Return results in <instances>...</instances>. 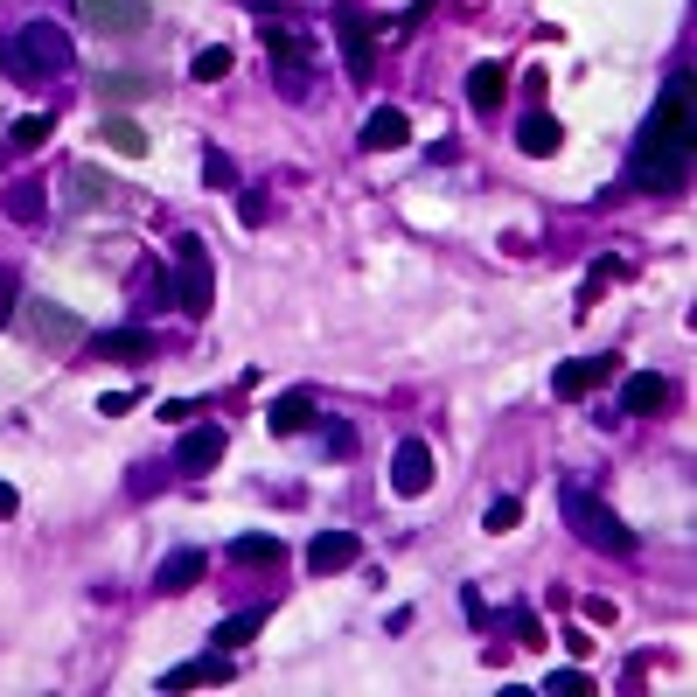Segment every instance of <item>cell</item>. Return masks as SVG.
Segmentation results:
<instances>
[{
    "instance_id": "cell-1",
    "label": "cell",
    "mask_w": 697,
    "mask_h": 697,
    "mask_svg": "<svg viewBox=\"0 0 697 697\" xmlns=\"http://www.w3.org/2000/svg\"><path fill=\"white\" fill-rule=\"evenodd\" d=\"M70 70V35L56 22H22L8 35V78L14 84H43V78H63Z\"/></svg>"
},
{
    "instance_id": "cell-2",
    "label": "cell",
    "mask_w": 697,
    "mask_h": 697,
    "mask_svg": "<svg viewBox=\"0 0 697 697\" xmlns=\"http://www.w3.org/2000/svg\"><path fill=\"white\" fill-rule=\"evenodd\" d=\"M558 510H565V523H572V537L593 544V551H607V558H635V551H642V537H635L600 496H586V488H565Z\"/></svg>"
},
{
    "instance_id": "cell-3",
    "label": "cell",
    "mask_w": 697,
    "mask_h": 697,
    "mask_svg": "<svg viewBox=\"0 0 697 697\" xmlns=\"http://www.w3.org/2000/svg\"><path fill=\"white\" fill-rule=\"evenodd\" d=\"M175 307L188 314V322H202L210 314V300H217V272H210V252H202V237L196 231H182L175 237Z\"/></svg>"
},
{
    "instance_id": "cell-4",
    "label": "cell",
    "mask_w": 697,
    "mask_h": 697,
    "mask_svg": "<svg viewBox=\"0 0 697 697\" xmlns=\"http://www.w3.org/2000/svg\"><path fill=\"white\" fill-rule=\"evenodd\" d=\"M14 328H22V342H35V349H70L78 335H91V328H84V314L56 307V300H22Z\"/></svg>"
},
{
    "instance_id": "cell-5",
    "label": "cell",
    "mask_w": 697,
    "mask_h": 697,
    "mask_svg": "<svg viewBox=\"0 0 697 697\" xmlns=\"http://www.w3.org/2000/svg\"><path fill=\"white\" fill-rule=\"evenodd\" d=\"M684 175H690V154L684 147H670V140H655V133H642V147H635V188H655V196H670V188H684Z\"/></svg>"
},
{
    "instance_id": "cell-6",
    "label": "cell",
    "mask_w": 697,
    "mask_h": 697,
    "mask_svg": "<svg viewBox=\"0 0 697 697\" xmlns=\"http://www.w3.org/2000/svg\"><path fill=\"white\" fill-rule=\"evenodd\" d=\"M78 14L98 35H140L154 22V0H78Z\"/></svg>"
},
{
    "instance_id": "cell-7",
    "label": "cell",
    "mask_w": 697,
    "mask_h": 697,
    "mask_svg": "<svg viewBox=\"0 0 697 697\" xmlns=\"http://www.w3.org/2000/svg\"><path fill=\"white\" fill-rule=\"evenodd\" d=\"M614 356H565V363L551 370V391L558 398H586V391H600V384H614Z\"/></svg>"
},
{
    "instance_id": "cell-8",
    "label": "cell",
    "mask_w": 697,
    "mask_h": 697,
    "mask_svg": "<svg viewBox=\"0 0 697 697\" xmlns=\"http://www.w3.org/2000/svg\"><path fill=\"white\" fill-rule=\"evenodd\" d=\"M223 426H188L182 440H175V475H210V467L223 461Z\"/></svg>"
},
{
    "instance_id": "cell-9",
    "label": "cell",
    "mask_w": 697,
    "mask_h": 697,
    "mask_svg": "<svg viewBox=\"0 0 697 697\" xmlns=\"http://www.w3.org/2000/svg\"><path fill=\"white\" fill-rule=\"evenodd\" d=\"M356 558H363V537H356V531H322V537L307 544V572H314V579H335V572H349Z\"/></svg>"
},
{
    "instance_id": "cell-10",
    "label": "cell",
    "mask_w": 697,
    "mask_h": 697,
    "mask_svg": "<svg viewBox=\"0 0 697 697\" xmlns=\"http://www.w3.org/2000/svg\"><path fill=\"white\" fill-rule=\"evenodd\" d=\"M231 649H210V655H196V663H175L161 676V690H202V684H231Z\"/></svg>"
},
{
    "instance_id": "cell-11",
    "label": "cell",
    "mask_w": 697,
    "mask_h": 697,
    "mask_svg": "<svg viewBox=\"0 0 697 697\" xmlns=\"http://www.w3.org/2000/svg\"><path fill=\"white\" fill-rule=\"evenodd\" d=\"M335 35H342L349 78H356V84H370V14H363V8H335Z\"/></svg>"
},
{
    "instance_id": "cell-12",
    "label": "cell",
    "mask_w": 697,
    "mask_h": 697,
    "mask_svg": "<svg viewBox=\"0 0 697 697\" xmlns=\"http://www.w3.org/2000/svg\"><path fill=\"white\" fill-rule=\"evenodd\" d=\"M649 133L690 154V78H676V84L663 91V112H655V126H649Z\"/></svg>"
},
{
    "instance_id": "cell-13",
    "label": "cell",
    "mask_w": 697,
    "mask_h": 697,
    "mask_svg": "<svg viewBox=\"0 0 697 697\" xmlns=\"http://www.w3.org/2000/svg\"><path fill=\"white\" fill-rule=\"evenodd\" d=\"M391 488H398V496H426L432 488V446L405 440L398 454H391Z\"/></svg>"
},
{
    "instance_id": "cell-14",
    "label": "cell",
    "mask_w": 697,
    "mask_h": 697,
    "mask_svg": "<svg viewBox=\"0 0 697 697\" xmlns=\"http://www.w3.org/2000/svg\"><path fill=\"white\" fill-rule=\"evenodd\" d=\"M314 419H322V405H314V391H287V398H272V411H266V426L279 432V440H300Z\"/></svg>"
},
{
    "instance_id": "cell-15",
    "label": "cell",
    "mask_w": 697,
    "mask_h": 697,
    "mask_svg": "<svg viewBox=\"0 0 697 697\" xmlns=\"http://www.w3.org/2000/svg\"><path fill=\"white\" fill-rule=\"evenodd\" d=\"M202 572H210V558H202V551H167V558L154 565V593H161V600H175V593L196 586Z\"/></svg>"
},
{
    "instance_id": "cell-16",
    "label": "cell",
    "mask_w": 697,
    "mask_h": 697,
    "mask_svg": "<svg viewBox=\"0 0 697 697\" xmlns=\"http://www.w3.org/2000/svg\"><path fill=\"white\" fill-rule=\"evenodd\" d=\"M405 140H411V119H405V112L376 105L370 119H363V154H398Z\"/></svg>"
},
{
    "instance_id": "cell-17",
    "label": "cell",
    "mask_w": 697,
    "mask_h": 697,
    "mask_svg": "<svg viewBox=\"0 0 697 697\" xmlns=\"http://www.w3.org/2000/svg\"><path fill=\"white\" fill-rule=\"evenodd\" d=\"M663 405H670V384L655 370H642V376L620 384V411H628V419H649V411H663Z\"/></svg>"
},
{
    "instance_id": "cell-18",
    "label": "cell",
    "mask_w": 697,
    "mask_h": 697,
    "mask_svg": "<svg viewBox=\"0 0 697 697\" xmlns=\"http://www.w3.org/2000/svg\"><path fill=\"white\" fill-rule=\"evenodd\" d=\"M63 202H70V210H98V202H112V175H98V167H70V175H63Z\"/></svg>"
},
{
    "instance_id": "cell-19",
    "label": "cell",
    "mask_w": 697,
    "mask_h": 697,
    "mask_svg": "<svg viewBox=\"0 0 697 697\" xmlns=\"http://www.w3.org/2000/svg\"><path fill=\"white\" fill-rule=\"evenodd\" d=\"M502 98H510V70H502V63H475V70H467V105H475V112H496Z\"/></svg>"
},
{
    "instance_id": "cell-20",
    "label": "cell",
    "mask_w": 697,
    "mask_h": 697,
    "mask_svg": "<svg viewBox=\"0 0 697 697\" xmlns=\"http://www.w3.org/2000/svg\"><path fill=\"white\" fill-rule=\"evenodd\" d=\"M91 349H98L105 363H147V356H154V335H147V328H112Z\"/></svg>"
},
{
    "instance_id": "cell-21",
    "label": "cell",
    "mask_w": 697,
    "mask_h": 697,
    "mask_svg": "<svg viewBox=\"0 0 697 697\" xmlns=\"http://www.w3.org/2000/svg\"><path fill=\"white\" fill-rule=\"evenodd\" d=\"M98 140L112 147V154H147V126L126 119V112H105V119H98Z\"/></svg>"
},
{
    "instance_id": "cell-22",
    "label": "cell",
    "mask_w": 697,
    "mask_h": 697,
    "mask_svg": "<svg viewBox=\"0 0 697 697\" xmlns=\"http://www.w3.org/2000/svg\"><path fill=\"white\" fill-rule=\"evenodd\" d=\"M516 147H523V154H558V147H565V126L551 119V112H531V119L516 126Z\"/></svg>"
},
{
    "instance_id": "cell-23",
    "label": "cell",
    "mask_w": 697,
    "mask_h": 697,
    "mask_svg": "<svg viewBox=\"0 0 697 697\" xmlns=\"http://www.w3.org/2000/svg\"><path fill=\"white\" fill-rule=\"evenodd\" d=\"M0 210H8L14 223H43V210H49L43 182H8V196H0Z\"/></svg>"
},
{
    "instance_id": "cell-24",
    "label": "cell",
    "mask_w": 697,
    "mask_h": 697,
    "mask_svg": "<svg viewBox=\"0 0 697 697\" xmlns=\"http://www.w3.org/2000/svg\"><path fill=\"white\" fill-rule=\"evenodd\" d=\"M49 133H56V112H22V119H14V133H8V147H14V154H35Z\"/></svg>"
},
{
    "instance_id": "cell-25",
    "label": "cell",
    "mask_w": 697,
    "mask_h": 697,
    "mask_svg": "<svg viewBox=\"0 0 697 697\" xmlns=\"http://www.w3.org/2000/svg\"><path fill=\"white\" fill-rule=\"evenodd\" d=\"M258 28H266V49L279 56V63H307V35H300V28H287V22H258Z\"/></svg>"
},
{
    "instance_id": "cell-26",
    "label": "cell",
    "mask_w": 697,
    "mask_h": 697,
    "mask_svg": "<svg viewBox=\"0 0 697 697\" xmlns=\"http://www.w3.org/2000/svg\"><path fill=\"white\" fill-rule=\"evenodd\" d=\"M188 78H196V84H223V78H231V49H223V43L196 49V63H188Z\"/></svg>"
},
{
    "instance_id": "cell-27",
    "label": "cell",
    "mask_w": 697,
    "mask_h": 697,
    "mask_svg": "<svg viewBox=\"0 0 697 697\" xmlns=\"http://www.w3.org/2000/svg\"><path fill=\"white\" fill-rule=\"evenodd\" d=\"M258 628H266V614H258V607H244V614H231V620L217 628V649H244Z\"/></svg>"
},
{
    "instance_id": "cell-28",
    "label": "cell",
    "mask_w": 697,
    "mask_h": 697,
    "mask_svg": "<svg viewBox=\"0 0 697 697\" xmlns=\"http://www.w3.org/2000/svg\"><path fill=\"white\" fill-rule=\"evenodd\" d=\"M231 558H237V565H272V558H287V551H279V537H258V531H252V537L231 544Z\"/></svg>"
},
{
    "instance_id": "cell-29",
    "label": "cell",
    "mask_w": 697,
    "mask_h": 697,
    "mask_svg": "<svg viewBox=\"0 0 697 697\" xmlns=\"http://www.w3.org/2000/svg\"><path fill=\"white\" fill-rule=\"evenodd\" d=\"M481 523H488V537H510V531H516V523H523V502H516V496H502V502H488V516H481Z\"/></svg>"
},
{
    "instance_id": "cell-30",
    "label": "cell",
    "mask_w": 697,
    "mask_h": 697,
    "mask_svg": "<svg viewBox=\"0 0 697 697\" xmlns=\"http://www.w3.org/2000/svg\"><path fill=\"white\" fill-rule=\"evenodd\" d=\"M98 98H154V78H98Z\"/></svg>"
},
{
    "instance_id": "cell-31",
    "label": "cell",
    "mask_w": 697,
    "mask_h": 697,
    "mask_svg": "<svg viewBox=\"0 0 697 697\" xmlns=\"http://www.w3.org/2000/svg\"><path fill=\"white\" fill-rule=\"evenodd\" d=\"M544 690H551V697H586L593 676L586 670H551V676H544Z\"/></svg>"
},
{
    "instance_id": "cell-32",
    "label": "cell",
    "mask_w": 697,
    "mask_h": 697,
    "mask_svg": "<svg viewBox=\"0 0 697 697\" xmlns=\"http://www.w3.org/2000/svg\"><path fill=\"white\" fill-rule=\"evenodd\" d=\"M314 426H322V440H328V461H349L356 454V432L342 419H314Z\"/></svg>"
},
{
    "instance_id": "cell-33",
    "label": "cell",
    "mask_w": 697,
    "mask_h": 697,
    "mask_svg": "<svg viewBox=\"0 0 697 697\" xmlns=\"http://www.w3.org/2000/svg\"><path fill=\"white\" fill-rule=\"evenodd\" d=\"M202 182H210V188H237V167L210 147V154H202Z\"/></svg>"
},
{
    "instance_id": "cell-34",
    "label": "cell",
    "mask_w": 697,
    "mask_h": 697,
    "mask_svg": "<svg viewBox=\"0 0 697 697\" xmlns=\"http://www.w3.org/2000/svg\"><path fill=\"white\" fill-rule=\"evenodd\" d=\"M237 217L258 231V223H266V196H258V188H237Z\"/></svg>"
},
{
    "instance_id": "cell-35",
    "label": "cell",
    "mask_w": 697,
    "mask_h": 697,
    "mask_svg": "<svg viewBox=\"0 0 697 697\" xmlns=\"http://www.w3.org/2000/svg\"><path fill=\"white\" fill-rule=\"evenodd\" d=\"M133 405H140V391H105V398H98L105 419H119V411H133Z\"/></svg>"
},
{
    "instance_id": "cell-36",
    "label": "cell",
    "mask_w": 697,
    "mask_h": 697,
    "mask_svg": "<svg viewBox=\"0 0 697 697\" xmlns=\"http://www.w3.org/2000/svg\"><path fill=\"white\" fill-rule=\"evenodd\" d=\"M586 620H593V628H614L620 607H614V600H586Z\"/></svg>"
},
{
    "instance_id": "cell-37",
    "label": "cell",
    "mask_w": 697,
    "mask_h": 697,
    "mask_svg": "<svg viewBox=\"0 0 697 697\" xmlns=\"http://www.w3.org/2000/svg\"><path fill=\"white\" fill-rule=\"evenodd\" d=\"M14 510H22V496H14V488L0 481V516H14Z\"/></svg>"
}]
</instances>
